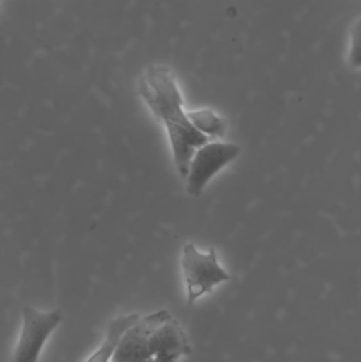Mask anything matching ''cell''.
Listing matches in <instances>:
<instances>
[{"label":"cell","mask_w":361,"mask_h":362,"mask_svg":"<svg viewBox=\"0 0 361 362\" xmlns=\"http://www.w3.org/2000/svg\"><path fill=\"white\" fill-rule=\"evenodd\" d=\"M138 93L165 124L176 170L182 177H187L195 152L209 142V138L193 127L188 112H184L173 70L160 64L148 66L138 82Z\"/></svg>","instance_id":"cell-1"},{"label":"cell","mask_w":361,"mask_h":362,"mask_svg":"<svg viewBox=\"0 0 361 362\" xmlns=\"http://www.w3.org/2000/svg\"><path fill=\"white\" fill-rule=\"evenodd\" d=\"M182 268L189 306L211 293L214 287L231 280L230 274L218 262L215 249L211 248L207 253H203L193 243L184 245Z\"/></svg>","instance_id":"cell-2"},{"label":"cell","mask_w":361,"mask_h":362,"mask_svg":"<svg viewBox=\"0 0 361 362\" xmlns=\"http://www.w3.org/2000/svg\"><path fill=\"white\" fill-rule=\"evenodd\" d=\"M241 152V146L232 142L209 141L197 148L186 177L188 193L199 197L209 181L235 161Z\"/></svg>","instance_id":"cell-3"},{"label":"cell","mask_w":361,"mask_h":362,"mask_svg":"<svg viewBox=\"0 0 361 362\" xmlns=\"http://www.w3.org/2000/svg\"><path fill=\"white\" fill-rule=\"evenodd\" d=\"M21 315L23 325L13 362H38L47 340L63 321V314L59 310L40 312L25 306Z\"/></svg>","instance_id":"cell-4"},{"label":"cell","mask_w":361,"mask_h":362,"mask_svg":"<svg viewBox=\"0 0 361 362\" xmlns=\"http://www.w3.org/2000/svg\"><path fill=\"white\" fill-rule=\"evenodd\" d=\"M172 318L169 310H160L131 325L121 339L112 362H152L154 355L150 350V341L155 332Z\"/></svg>","instance_id":"cell-5"},{"label":"cell","mask_w":361,"mask_h":362,"mask_svg":"<svg viewBox=\"0 0 361 362\" xmlns=\"http://www.w3.org/2000/svg\"><path fill=\"white\" fill-rule=\"evenodd\" d=\"M153 355H173L182 358L192 352L190 342L180 323L173 317L165 321L153 335L150 341Z\"/></svg>","instance_id":"cell-6"},{"label":"cell","mask_w":361,"mask_h":362,"mask_svg":"<svg viewBox=\"0 0 361 362\" xmlns=\"http://www.w3.org/2000/svg\"><path fill=\"white\" fill-rule=\"evenodd\" d=\"M139 314L123 315L112 319L106 327L105 337L101 346L90 355L85 362H110L112 361L119 344L125 332L135 325L140 318Z\"/></svg>","instance_id":"cell-7"},{"label":"cell","mask_w":361,"mask_h":362,"mask_svg":"<svg viewBox=\"0 0 361 362\" xmlns=\"http://www.w3.org/2000/svg\"><path fill=\"white\" fill-rule=\"evenodd\" d=\"M193 127L208 138H223L226 135L227 123L212 110H199L188 112Z\"/></svg>","instance_id":"cell-8"},{"label":"cell","mask_w":361,"mask_h":362,"mask_svg":"<svg viewBox=\"0 0 361 362\" xmlns=\"http://www.w3.org/2000/svg\"><path fill=\"white\" fill-rule=\"evenodd\" d=\"M349 64L352 68L361 69V15L354 23L350 40Z\"/></svg>","instance_id":"cell-9"},{"label":"cell","mask_w":361,"mask_h":362,"mask_svg":"<svg viewBox=\"0 0 361 362\" xmlns=\"http://www.w3.org/2000/svg\"><path fill=\"white\" fill-rule=\"evenodd\" d=\"M179 359L180 357L173 356V355H157L152 362H177Z\"/></svg>","instance_id":"cell-10"}]
</instances>
